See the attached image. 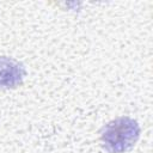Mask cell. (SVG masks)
Listing matches in <instances>:
<instances>
[{"mask_svg": "<svg viewBox=\"0 0 153 153\" xmlns=\"http://www.w3.org/2000/svg\"><path fill=\"white\" fill-rule=\"evenodd\" d=\"M22 66L12 59L0 57V87H13L22 81Z\"/></svg>", "mask_w": 153, "mask_h": 153, "instance_id": "2", "label": "cell"}, {"mask_svg": "<svg viewBox=\"0 0 153 153\" xmlns=\"http://www.w3.org/2000/svg\"><path fill=\"white\" fill-rule=\"evenodd\" d=\"M139 124L129 118L121 117L108 123L102 133L104 147L110 153H123L130 149L139 137Z\"/></svg>", "mask_w": 153, "mask_h": 153, "instance_id": "1", "label": "cell"}]
</instances>
